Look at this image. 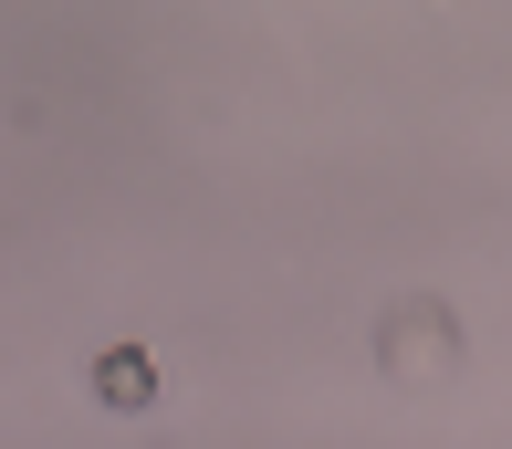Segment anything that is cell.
Segmentation results:
<instances>
[{"label":"cell","instance_id":"1","mask_svg":"<svg viewBox=\"0 0 512 449\" xmlns=\"http://www.w3.org/2000/svg\"><path fill=\"white\" fill-rule=\"evenodd\" d=\"M95 397H105V408H147V397H157V356H147V345H105V356H95Z\"/></svg>","mask_w":512,"mask_h":449}]
</instances>
